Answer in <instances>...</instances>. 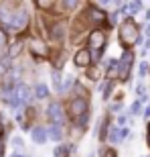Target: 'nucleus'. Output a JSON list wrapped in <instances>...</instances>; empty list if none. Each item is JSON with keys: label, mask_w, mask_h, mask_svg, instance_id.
Segmentation results:
<instances>
[{"label": "nucleus", "mask_w": 150, "mask_h": 157, "mask_svg": "<svg viewBox=\"0 0 150 157\" xmlns=\"http://www.w3.org/2000/svg\"><path fill=\"white\" fill-rule=\"evenodd\" d=\"M120 41L124 47H132L134 43L140 41V29L136 27V23H134L132 18H126L120 25Z\"/></svg>", "instance_id": "obj_1"}, {"label": "nucleus", "mask_w": 150, "mask_h": 157, "mask_svg": "<svg viewBox=\"0 0 150 157\" xmlns=\"http://www.w3.org/2000/svg\"><path fill=\"white\" fill-rule=\"evenodd\" d=\"M47 117H49V121L53 122V124H61L63 127L65 122V108L61 102H49V106H47Z\"/></svg>", "instance_id": "obj_2"}, {"label": "nucleus", "mask_w": 150, "mask_h": 157, "mask_svg": "<svg viewBox=\"0 0 150 157\" xmlns=\"http://www.w3.org/2000/svg\"><path fill=\"white\" fill-rule=\"evenodd\" d=\"M132 63H134V53L126 51L124 57H122V61H118V78L120 80H128L130 70H132Z\"/></svg>", "instance_id": "obj_3"}, {"label": "nucleus", "mask_w": 150, "mask_h": 157, "mask_svg": "<svg viewBox=\"0 0 150 157\" xmlns=\"http://www.w3.org/2000/svg\"><path fill=\"white\" fill-rule=\"evenodd\" d=\"M27 23H29V14H27V10H24L23 6H20V8H14V10H12L10 25H8V27H12V29H18V31H23L24 27H27Z\"/></svg>", "instance_id": "obj_4"}, {"label": "nucleus", "mask_w": 150, "mask_h": 157, "mask_svg": "<svg viewBox=\"0 0 150 157\" xmlns=\"http://www.w3.org/2000/svg\"><path fill=\"white\" fill-rule=\"evenodd\" d=\"M67 112H69V117L77 118L79 114L87 112V100L83 98V96H75V98L69 102V108H67Z\"/></svg>", "instance_id": "obj_5"}, {"label": "nucleus", "mask_w": 150, "mask_h": 157, "mask_svg": "<svg viewBox=\"0 0 150 157\" xmlns=\"http://www.w3.org/2000/svg\"><path fill=\"white\" fill-rule=\"evenodd\" d=\"M30 51H33V55H37L39 59L49 57V45H47L41 37H33V39H30Z\"/></svg>", "instance_id": "obj_6"}, {"label": "nucleus", "mask_w": 150, "mask_h": 157, "mask_svg": "<svg viewBox=\"0 0 150 157\" xmlns=\"http://www.w3.org/2000/svg\"><path fill=\"white\" fill-rule=\"evenodd\" d=\"M105 41H108V37H105L104 31H91V35H89V47H91V51H95V49H104L105 47Z\"/></svg>", "instance_id": "obj_7"}, {"label": "nucleus", "mask_w": 150, "mask_h": 157, "mask_svg": "<svg viewBox=\"0 0 150 157\" xmlns=\"http://www.w3.org/2000/svg\"><path fill=\"white\" fill-rule=\"evenodd\" d=\"M73 63L77 67H89L91 65V53H89V49H79L73 57Z\"/></svg>", "instance_id": "obj_8"}, {"label": "nucleus", "mask_w": 150, "mask_h": 157, "mask_svg": "<svg viewBox=\"0 0 150 157\" xmlns=\"http://www.w3.org/2000/svg\"><path fill=\"white\" fill-rule=\"evenodd\" d=\"M30 139L35 141L37 145H43V143H47V128L35 127L33 131H30Z\"/></svg>", "instance_id": "obj_9"}, {"label": "nucleus", "mask_w": 150, "mask_h": 157, "mask_svg": "<svg viewBox=\"0 0 150 157\" xmlns=\"http://www.w3.org/2000/svg\"><path fill=\"white\" fill-rule=\"evenodd\" d=\"M47 137H51L53 141H61L63 139V128H61V124H51V128L47 131Z\"/></svg>", "instance_id": "obj_10"}, {"label": "nucleus", "mask_w": 150, "mask_h": 157, "mask_svg": "<svg viewBox=\"0 0 150 157\" xmlns=\"http://www.w3.org/2000/svg\"><path fill=\"white\" fill-rule=\"evenodd\" d=\"M51 37H53V39H57V41L63 39V37H65V25L63 23H55V25H53Z\"/></svg>", "instance_id": "obj_11"}, {"label": "nucleus", "mask_w": 150, "mask_h": 157, "mask_svg": "<svg viewBox=\"0 0 150 157\" xmlns=\"http://www.w3.org/2000/svg\"><path fill=\"white\" fill-rule=\"evenodd\" d=\"M87 17L91 18L93 23H102V21H105V14L99 10V8H89V10H87Z\"/></svg>", "instance_id": "obj_12"}, {"label": "nucleus", "mask_w": 150, "mask_h": 157, "mask_svg": "<svg viewBox=\"0 0 150 157\" xmlns=\"http://www.w3.org/2000/svg\"><path fill=\"white\" fill-rule=\"evenodd\" d=\"M108 139H110V143L112 145H116V143H120L124 137H122V128H116V127H112L110 128V135H108Z\"/></svg>", "instance_id": "obj_13"}, {"label": "nucleus", "mask_w": 150, "mask_h": 157, "mask_svg": "<svg viewBox=\"0 0 150 157\" xmlns=\"http://www.w3.org/2000/svg\"><path fill=\"white\" fill-rule=\"evenodd\" d=\"M59 4H61L63 10H73L75 6L79 4V0H59Z\"/></svg>", "instance_id": "obj_14"}, {"label": "nucleus", "mask_w": 150, "mask_h": 157, "mask_svg": "<svg viewBox=\"0 0 150 157\" xmlns=\"http://www.w3.org/2000/svg\"><path fill=\"white\" fill-rule=\"evenodd\" d=\"M47 94H49V90H47L45 84H37L35 86V96L37 98H47Z\"/></svg>", "instance_id": "obj_15"}, {"label": "nucleus", "mask_w": 150, "mask_h": 157, "mask_svg": "<svg viewBox=\"0 0 150 157\" xmlns=\"http://www.w3.org/2000/svg\"><path fill=\"white\" fill-rule=\"evenodd\" d=\"M20 49H23V43H20V41L12 43V45H10V49H8V57H16L18 53H20Z\"/></svg>", "instance_id": "obj_16"}, {"label": "nucleus", "mask_w": 150, "mask_h": 157, "mask_svg": "<svg viewBox=\"0 0 150 157\" xmlns=\"http://www.w3.org/2000/svg\"><path fill=\"white\" fill-rule=\"evenodd\" d=\"M99 157H118L114 147H104V149H99Z\"/></svg>", "instance_id": "obj_17"}, {"label": "nucleus", "mask_w": 150, "mask_h": 157, "mask_svg": "<svg viewBox=\"0 0 150 157\" xmlns=\"http://www.w3.org/2000/svg\"><path fill=\"white\" fill-rule=\"evenodd\" d=\"M8 70H10V61H8V57H0V76H4V74H8Z\"/></svg>", "instance_id": "obj_18"}, {"label": "nucleus", "mask_w": 150, "mask_h": 157, "mask_svg": "<svg viewBox=\"0 0 150 157\" xmlns=\"http://www.w3.org/2000/svg\"><path fill=\"white\" fill-rule=\"evenodd\" d=\"M108 78H110V80L118 78V61H110V71H108Z\"/></svg>", "instance_id": "obj_19"}, {"label": "nucleus", "mask_w": 150, "mask_h": 157, "mask_svg": "<svg viewBox=\"0 0 150 157\" xmlns=\"http://www.w3.org/2000/svg\"><path fill=\"white\" fill-rule=\"evenodd\" d=\"M98 135H99V139H105L108 137V121L102 122V127L98 128Z\"/></svg>", "instance_id": "obj_20"}, {"label": "nucleus", "mask_w": 150, "mask_h": 157, "mask_svg": "<svg viewBox=\"0 0 150 157\" xmlns=\"http://www.w3.org/2000/svg\"><path fill=\"white\" fill-rule=\"evenodd\" d=\"M99 76H102V71H99V67H91V70L87 71V78H89V80H98Z\"/></svg>", "instance_id": "obj_21"}, {"label": "nucleus", "mask_w": 150, "mask_h": 157, "mask_svg": "<svg viewBox=\"0 0 150 157\" xmlns=\"http://www.w3.org/2000/svg\"><path fill=\"white\" fill-rule=\"evenodd\" d=\"M140 8H142V0H134L132 4H130V12H132V14H136Z\"/></svg>", "instance_id": "obj_22"}, {"label": "nucleus", "mask_w": 150, "mask_h": 157, "mask_svg": "<svg viewBox=\"0 0 150 157\" xmlns=\"http://www.w3.org/2000/svg\"><path fill=\"white\" fill-rule=\"evenodd\" d=\"M53 4V0H37V6L39 8H49Z\"/></svg>", "instance_id": "obj_23"}, {"label": "nucleus", "mask_w": 150, "mask_h": 157, "mask_svg": "<svg viewBox=\"0 0 150 157\" xmlns=\"http://www.w3.org/2000/svg\"><path fill=\"white\" fill-rule=\"evenodd\" d=\"M146 71H148V63L142 61V63H140V76H146Z\"/></svg>", "instance_id": "obj_24"}, {"label": "nucleus", "mask_w": 150, "mask_h": 157, "mask_svg": "<svg viewBox=\"0 0 150 157\" xmlns=\"http://www.w3.org/2000/svg\"><path fill=\"white\" fill-rule=\"evenodd\" d=\"M98 2H99L102 8H110V6H112V0H98Z\"/></svg>", "instance_id": "obj_25"}, {"label": "nucleus", "mask_w": 150, "mask_h": 157, "mask_svg": "<svg viewBox=\"0 0 150 157\" xmlns=\"http://www.w3.org/2000/svg\"><path fill=\"white\" fill-rule=\"evenodd\" d=\"M140 108H142V102L138 100V102H136V104L132 106V112H134V114H138V112H140Z\"/></svg>", "instance_id": "obj_26"}, {"label": "nucleus", "mask_w": 150, "mask_h": 157, "mask_svg": "<svg viewBox=\"0 0 150 157\" xmlns=\"http://www.w3.org/2000/svg\"><path fill=\"white\" fill-rule=\"evenodd\" d=\"M4 43H6V35L0 31V49H2V45H4Z\"/></svg>", "instance_id": "obj_27"}, {"label": "nucleus", "mask_w": 150, "mask_h": 157, "mask_svg": "<svg viewBox=\"0 0 150 157\" xmlns=\"http://www.w3.org/2000/svg\"><path fill=\"white\" fill-rule=\"evenodd\" d=\"M136 92H138L140 96H144V92H146V90H144V86H142V84H138V88H136Z\"/></svg>", "instance_id": "obj_28"}, {"label": "nucleus", "mask_w": 150, "mask_h": 157, "mask_svg": "<svg viewBox=\"0 0 150 157\" xmlns=\"http://www.w3.org/2000/svg\"><path fill=\"white\" fill-rule=\"evenodd\" d=\"M14 145H16V147H23V139H20V137H14Z\"/></svg>", "instance_id": "obj_29"}, {"label": "nucleus", "mask_w": 150, "mask_h": 157, "mask_svg": "<svg viewBox=\"0 0 150 157\" xmlns=\"http://www.w3.org/2000/svg\"><path fill=\"white\" fill-rule=\"evenodd\" d=\"M63 151H65L63 147H57V151H55V155H57V157H61V155H63Z\"/></svg>", "instance_id": "obj_30"}, {"label": "nucleus", "mask_w": 150, "mask_h": 157, "mask_svg": "<svg viewBox=\"0 0 150 157\" xmlns=\"http://www.w3.org/2000/svg\"><path fill=\"white\" fill-rule=\"evenodd\" d=\"M4 153V141H2V137H0V155Z\"/></svg>", "instance_id": "obj_31"}, {"label": "nucleus", "mask_w": 150, "mask_h": 157, "mask_svg": "<svg viewBox=\"0 0 150 157\" xmlns=\"http://www.w3.org/2000/svg\"><path fill=\"white\" fill-rule=\"evenodd\" d=\"M144 117H150V106H148V108L144 110Z\"/></svg>", "instance_id": "obj_32"}, {"label": "nucleus", "mask_w": 150, "mask_h": 157, "mask_svg": "<svg viewBox=\"0 0 150 157\" xmlns=\"http://www.w3.org/2000/svg\"><path fill=\"white\" fill-rule=\"evenodd\" d=\"M148 145H150V135H148Z\"/></svg>", "instance_id": "obj_33"}, {"label": "nucleus", "mask_w": 150, "mask_h": 157, "mask_svg": "<svg viewBox=\"0 0 150 157\" xmlns=\"http://www.w3.org/2000/svg\"><path fill=\"white\" fill-rule=\"evenodd\" d=\"M148 135H150V124H148Z\"/></svg>", "instance_id": "obj_34"}]
</instances>
